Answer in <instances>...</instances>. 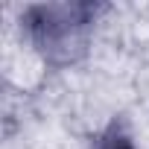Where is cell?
<instances>
[{
    "label": "cell",
    "instance_id": "6da1fadb",
    "mask_svg": "<svg viewBox=\"0 0 149 149\" xmlns=\"http://www.w3.org/2000/svg\"><path fill=\"white\" fill-rule=\"evenodd\" d=\"M35 15L44 18V24H32L38 32V41L44 50H67L76 47V29L85 26L88 6H53V9H35Z\"/></svg>",
    "mask_w": 149,
    "mask_h": 149
},
{
    "label": "cell",
    "instance_id": "7a4b0ae2",
    "mask_svg": "<svg viewBox=\"0 0 149 149\" xmlns=\"http://www.w3.org/2000/svg\"><path fill=\"white\" fill-rule=\"evenodd\" d=\"M94 149H137V146H134V140H132L123 129H117V126H114V129H108V132L97 140V146H94Z\"/></svg>",
    "mask_w": 149,
    "mask_h": 149
}]
</instances>
